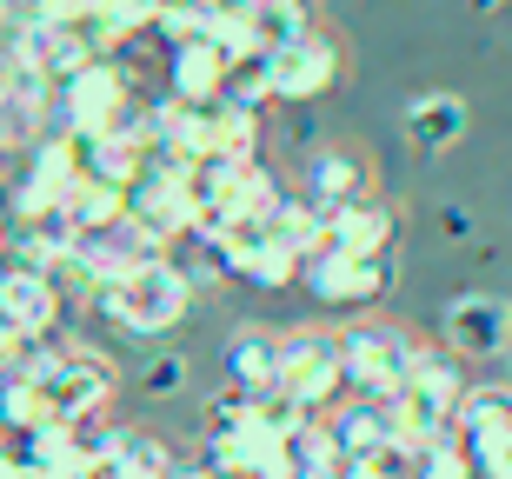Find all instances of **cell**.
I'll return each mask as SVG.
<instances>
[{
  "label": "cell",
  "instance_id": "obj_2",
  "mask_svg": "<svg viewBox=\"0 0 512 479\" xmlns=\"http://www.w3.org/2000/svg\"><path fill=\"white\" fill-rule=\"evenodd\" d=\"M14 373H34L47 406H54V420H67V426L94 420L120 386V366L107 360V353H94V346H47V340L20 346Z\"/></svg>",
  "mask_w": 512,
  "mask_h": 479
},
{
  "label": "cell",
  "instance_id": "obj_33",
  "mask_svg": "<svg viewBox=\"0 0 512 479\" xmlns=\"http://www.w3.org/2000/svg\"><path fill=\"white\" fill-rule=\"evenodd\" d=\"M167 479H213V473H207V466H173Z\"/></svg>",
  "mask_w": 512,
  "mask_h": 479
},
{
  "label": "cell",
  "instance_id": "obj_7",
  "mask_svg": "<svg viewBox=\"0 0 512 479\" xmlns=\"http://www.w3.org/2000/svg\"><path fill=\"white\" fill-rule=\"evenodd\" d=\"M193 200H200V220H266L280 207V180L266 173V160H200L193 167Z\"/></svg>",
  "mask_w": 512,
  "mask_h": 479
},
{
  "label": "cell",
  "instance_id": "obj_36",
  "mask_svg": "<svg viewBox=\"0 0 512 479\" xmlns=\"http://www.w3.org/2000/svg\"><path fill=\"white\" fill-rule=\"evenodd\" d=\"M506 333H512V300H506Z\"/></svg>",
  "mask_w": 512,
  "mask_h": 479
},
{
  "label": "cell",
  "instance_id": "obj_26",
  "mask_svg": "<svg viewBox=\"0 0 512 479\" xmlns=\"http://www.w3.org/2000/svg\"><path fill=\"white\" fill-rule=\"evenodd\" d=\"M220 100H233V107H266V100H273V54H266V47H253V54H233V60H227V87H220Z\"/></svg>",
  "mask_w": 512,
  "mask_h": 479
},
{
  "label": "cell",
  "instance_id": "obj_28",
  "mask_svg": "<svg viewBox=\"0 0 512 479\" xmlns=\"http://www.w3.org/2000/svg\"><path fill=\"white\" fill-rule=\"evenodd\" d=\"M253 20H260L266 47H286V40H300L306 27H313V7H306V0H266Z\"/></svg>",
  "mask_w": 512,
  "mask_h": 479
},
{
  "label": "cell",
  "instance_id": "obj_30",
  "mask_svg": "<svg viewBox=\"0 0 512 479\" xmlns=\"http://www.w3.org/2000/svg\"><path fill=\"white\" fill-rule=\"evenodd\" d=\"M187 353H153L147 366H140V393H147V400H180V393H187Z\"/></svg>",
  "mask_w": 512,
  "mask_h": 479
},
{
  "label": "cell",
  "instance_id": "obj_6",
  "mask_svg": "<svg viewBox=\"0 0 512 479\" xmlns=\"http://www.w3.org/2000/svg\"><path fill=\"white\" fill-rule=\"evenodd\" d=\"M293 406L306 413H326V406L346 393V366H340V333L333 326H300V333H286L280 340V373H273Z\"/></svg>",
  "mask_w": 512,
  "mask_h": 479
},
{
  "label": "cell",
  "instance_id": "obj_29",
  "mask_svg": "<svg viewBox=\"0 0 512 479\" xmlns=\"http://www.w3.org/2000/svg\"><path fill=\"white\" fill-rule=\"evenodd\" d=\"M413 479H479L473 473V460H466V446L446 433V440H433V446H419V460H413Z\"/></svg>",
  "mask_w": 512,
  "mask_h": 479
},
{
  "label": "cell",
  "instance_id": "obj_39",
  "mask_svg": "<svg viewBox=\"0 0 512 479\" xmlns=\"http://www.w3.org/2000/svg\"><path fill=\"white\" fill-rule=\"evenodd\" d=\"M506 7H512V0H506Z\"/></svg>",
  "mask_w": 512,
  "mask_h": 479
},
{
  "label": "cell",
  "instance_id": "obj_10",
  "mask_svg": "<svg viewBox=\"0 0 512 479\" xmlns=\"http://www.w3.org/2000/svg\"><path fill=\"white\" fill-rule=\"evenodd\" d=\"M80 180V140L60 127V134H40L27 147V173L14 187V220H34V213H54Z\"/></svg>",
  "mask_w": 512,
  "mask_h": 479
},
{
  "label": "cell",
  "instance_id": "obj_40",
  "mask_svg": "<svg viewBox=\"0 0 512 479\" xmlns=\"http://www.w3.org/2000/svg\"><path fill=\"white\" fill-rule=\"evenodd\" d=\"M260 7H266V0H260Z\"/></svg>",
  "mask_w": 512,
  "mask_h": 479
},
{
  "label": "cell",
  "instance_id": "obj_22",
  "mask_svg": "<svg viewBox=\"0 0 512 479\" xmlns=\"http://www.w3.org/2000/svg\"><path fill=\"white\" fill-rule=\"evenodd\" d=\"M60 213L74 220L80 240H94V233H107V227H120V220H127V193L107 187V180H87V173H80L74 193L60 200Z\"/></svg>",
  "mask_w": 512,
  "mask_h": 479
},
{
  "label": "cell",
  "instance_id": "obj_23",
  "mask_svg": "<svg viewBox=\"0 0 512 479\" xmlns=\"http://www.w3.org/2000/svg\"><path fill=\"white\" fill-rule=\"evenodd\" d=\"M0 426L7 433H40V426H54V406H47V393H40L34 373H7L0 380Z\"/></svg>",
  "mask_w": 512,
  "mask_h": 479
},
{
  "label": "cell",
  "instance_id": "obj_11",
  "mask_svg": "<svg viewBox=\"0 0 512 479\" xmlns=\"http://www.w3.org/2000/svg\"><path fill=\"white\" fill-rule=\"evenodd\" d=\"M439 333H446V353L453 360H499L512 346L506 333V300H493V293H453L446 300V313H439Z\"/></svg>",
  "mask_w": 512,
  "mask_h": 479
},
{
  "label": "cell",
  "instance_id": "obj_21",
  "mask_svg": "<svg viewBox=\"0 0 512 479\" xmlns=\"http://www.w3.org/2000/svg\"><path fill=\"white\" fill-rule=\"evenodd\" d=\"M220 373H227V386H240V393H266L273 373H280V333H266V326H233L227 353H220Z\"/></svg>",
  "mask_w": 512,
  "mask_h": 479
},
{
  "label": "cell",
  "instance_id": "obj_9",
  "mask_svg": "<svg viewBox=\"0 0 512 479\" xmlns=\"http://www.w3.org/2000/svg\"><path fill=\"white\" fill-rule=\"evenodd\" d=\"M266 54H273V100L280 107H313L320 94L340 87V40L320 34V27H306L300 40L266 47Z\"/></svg>",
  "mask_w": 512,
  "mask_h": 479
},
{
  "label": "cell",
  "instance_id": "obj_18",
  "mask_svg": "<svg viewBox=\"0 0 512 479\" xmlns=\"http://www.w3.org/2000/svg\"><path fill=\"white\" fill-rule=\"evenodd\" d=\"M94 446H100V473H114V479H167L173 473V446L160 433H147V426H107V433H94Z\"/></svg>",
  "mask_w": 512,
  "mask_h": 479
},
{
  "label": "cell",
  "instance_id": "obj_15",
  "mask_svg": "<svg viewBox=\"0 0 512 479\" xmlns=\"http://www.w3.org/2000/svg\"><path fill=\"white\" fill-rule=\"evenodd\" d=\"M466 127H473V107L453 94V87H433V94H413L406 100V114H399V134H406V147L426 160L453 154L459 140H466Z\"/></svg>",
  "mask_w": 512,
  "mask_h": 479
},
{
  "label": "cell",
  "instance_id": "obj_14",
  "mask_svg": "<svg viewBox=\"0 0 512 479\" xmlns=\"http://www.w3.org/2000/svg\"><path fill=\"white\" fill-rule=\"evenodd\" d=\"M60 287L47 280V273H20V267H0V320H7V333H14L20 346L34 340H54V320H60Z\"/></svg>",
  "mask_w": 512,
  "mask_h": 479
},
{
  "label": "cell",
  "instance_id": "obj_17",
  "mask_svg": "<svg viewBox=\"0 0 512 479\" xmlns=\"http://www.w3.org/2000/svg\"><path fill=\"white\" fill-rule=\"evenodd\" d=\"M300 187H306L300 200H313L320 213H333V207H353V200H373V173H366L360 154H346V147H313Z\"/></svg>",
  "mask_w": 512,
  "mask_h": 479
},
{
  "label": "cell",
  "instance_id": "obj_16",
  "mask_svg": "<svg viewBox=\"0 0 512 479\" xmlns=\"http://www.w3.org/2000/svg\"><path fill=\"white\" fill-rule=\"evenodd\" d=\"M14 54H27L40 67V74L54 80V87H67V80L80 74V67H94V60H107L100 54V40L87 34V27H54V20H34V27H20L14 40H7Z\"/></svg>",
  "mask_w": 512,
  "mask_h": 479
},
{
  "label": "cell",
  "instance_id": "obj_27",
  "mask_svg": "<svg viewBox=\"0 0 512 479\" xmlns=\"http://www.w3.org/2000/svg\"><path fill=\"white\" fill-rule=\"evenodd\" d=\"M207 27H213L207 0H160V20H153V34L167 47H193V40H207Z\"/></svg>",
  "mask_w": 512,
  "mask_h": 479
},
{
  "label": "cell",
  "instance_id": "obj_12",
  "mask_svg": "<svg viewBox=\"0 0 512 479\" xmlns=\"http://www.w3.org/2000/svg\"><path fill=\"white\" fill-rule=\"evenodd\" d=\"M14 460H20L27 479H94L100 473V446H94L87 426L54 420V426H40V433H27Z\"/></svg>",
  "mask_w": 512,
  "mask_h": 479
},
{
  "label": "cell",
  "instance_id": "obj_32",
  "mask_svg": "<svg viewBox=\"0 0 512 479\" xmlns=\"http://www.w3.org/2000/svg\"><path fill=\"white\" fill-rule=\"evenodd\" d=\"M0 479H27V473H20V460L7 453V446H0Z\"/></svg>",
  "mask_w": 512,
  "mask_h": 479
},
{
  "label": "cell",
  "instance_id": "obj_37",
  "mask_svg": "<svg viewBox=\"0 0 512 479\" xmlns=\"http://www.w3.org/2000/svg\"><path fill=\"white\" fill-rule=\"evenodd\" d=\"M0 433H7V426H0Z\"/></svg>",
  "mask_w": 512,
  "mask_h": 479
},
{
  "label": "cell",
  "instance_id": "obj_34",
  "mask_svg": "<svg viewBox=\"0 0 512 479\" xmlns=\"http://www.w3.org/2000/svg\"><path fill=\"white\" fill-rule=\"evenodd\" d=\"M466 7H473V14H499V7H506V0H466Z\"/></svg>",
  "mask_w": 512,
  "mask_h": 479
},
{
  "label": "cell",
  "instance_id": "obj_38",
  "mask_svg": "<svg viewBox=\"0 0 512 479\" xmlns=\"http://www.w3.org/2000/svg\"><path fill=\"white\" fill-rule=\"evenodd\" d=\"M0 187H7V180H0Z\"/></svg>",
  "mask_w": 512,
  "mask_h": 479
},
{
  "label": "cell",
  "instance_id": "obj_5",
  "mask_svg": "<svg viewBox=\"0 0 512 479\" xmlns=\"http://www.w3.org/2000/svg\"><path fill=\"white\" fill-rule=\"evenodd\" d=\"M413 333L393 320H353L340 326V366L346 386H360V400H393L406 366H413Z\"/></svg>",
  "mask_w": 512,
  "mask_h": 479
},
{
  "label": "cell",
  "instance_id": "obj_8",
  "mask_svg": "<svg viewBox=\"0 0 512 479\" xmlns=\"http://www.w3.org/2000/svg\"><path fill=\"white\" fill-rule=\"evenodd\" d=\"M300 287L320 300L326 313H373L393 287V253L386 260H360V253H313L300 267Z\"/></svg>",
  "mask_w": 512,
  "mask_h": 479
},
{
  "label": "cell",
  "instance_id": "obj_35",
  "mask_svg": "<svg viewBox=\"0 0 512 479\" xmlns=\"http://www.w3.org/2000/svg\"><path fill=\"white\" fill-rule=\"evenodd\" d=\"M0 267H7V220H0Z\"/></svg>",
  "mask_w": 512,
  "mask_h": 479
},
{
  "label": "cell",
  "instance_id": "obj_13",
  "mask_svg": "<svg viewBox=\"0 0 512 479\" xmlns=\"http://www.w3.org/2000/svg\"><path fill=\"white\" fill-rule=\"evenodd\" d=\"M399 240V213L386 200H353V207L320 213V253H360V260H386Z\"/></svg>",
  "mask_w": 512,
  "mask_h": 479
},
{
  "label": "cell",
  "instance_id": "obj_4",
  "mask_svg": "<svg viewBox=\"0 0 512 479\" xmlns=\"http://www.w3.org/2000/svg\"><path fill=\"white\" fill-rule=\"evenodd\" d=\"M140 120V94H133V74L114 54L80 67L67 87H60V127L74 140H107V134H133Z\"/></svg>",
  "mask_w": 512,
  "mask_h": 479
},
{
  "label": "cell",
  "instance_id": "obj_25",
  "mask_svg": "<svg viewBox=\"0 0 512 479\" xmlns=\"http://www.w3.org/2000/svg\"><path fill=\"white\" fill-rule=\"evenodd\" d=\"M266 227H273V240H280L286 253H300V267L320 253V207H313V200H286L280 193V207L266 213Z\"/></svg>",
  "mask_w": 512,
  "mask_h": 479
},
{
  "label": "cell",
  "instance_id": "obj_20",
  "mask_svg": "<svg viewBox=\"0 0 512 479\" xmlns=\"http://www.w3.org/2000/svg\"><path fill=\"white\" fill-rule=\"evenodd\" d=\"M326 426H333V440H340L346 460H380V453H393V446H399L393 400H353V406H340Z\"/></svg>",
  "mask_w": 512,
  "mask_h": 479
},
{
  "label": "cell",
  "instance_id": "obj_1",
  "mask_svg": "<svg viewBox=\"0 0 512 479\" xmlns=\"http://www.w3.org/2000/svg\"><path fill=\"white\" fill-rule=\"evenodd\" d=\"M94 313L114 320L120 333H133V340H160V333H173L193 313V280L173 260H147V267H133V273L100 280Z\"/></svg>",
  "mask_w": 512,
  "mask_h": 479
},
{
  "label": "cell",
  "instance_id": "obj_3",
  "mask_svg": "<svg viewBox=\"0 0 512 479\" xmlns=\"http://www.w3.org/2000/svg\"><path fill=\"white\" fill-rule=\"evenodd\" d=\"M466 400V373H459L453 353L439 346H413V366L393 393V413H399V446L419 460V446H433L453 433V413Z\"/></svg>",
  "mask_w": 512,
  "mask_h": 479
},
{
  "label": "cell",
  "instance_id": "obj_24",
  "mask_svg": "<svg viewBox=\"0 0 512 479\" xmlns=\"http://www.w3.org/2000/svg\"><path fill=\"white\" fill-rule=\"evenodd\" d=\"M213 160H260V107L213 100Z\"/></svg>",
  "mask_w": 512,
  "mask_h": 479
},
{
  "label": "cell",
  "instance_id": "obj_19",
  "mask_svg": "<svg viewBox=\"0 0 512 479\" xmlns=\"http://www.w3.org/2000/svg\"><path fill=\"white\" fill-rule=\"evenodd\" d=\"M227 87V54L213 40H193V47H167V100L180 107H213Z\"/></svg>",
  "mask_w": 512,
  "mask_h": 479
},
{
  "label": "cell",
  "instance_id": "obj_31",
  "mask_svg": "<svg viewBox=\"0 0 512 479\" xmlns=\"http://www.w3.org/2000/svg\"><path fill=\"white\" fill-rule=\"evenodd\" d=\"M439 227H446V240H466L473 220H466V207H439Z\"/></svg>",
  "mask_w": 512,
  "mask_h": 479
}]
</instances>
